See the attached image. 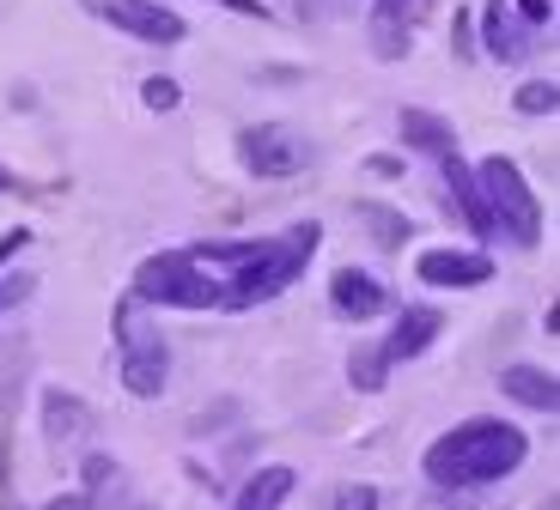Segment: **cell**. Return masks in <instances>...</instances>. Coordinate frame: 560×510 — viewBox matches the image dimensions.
<instances>
[{"label":"cell","instance_id":"1","mask_svg":"<svg viewBox=\"0 0 560 510\" xmlns=\"http://www.w3.org/2000/svg\"><path fill=\"white\" fill-rule=\"evenodd\" d=\"M524 455H530V438L518 426H505V419H463L445 438L427 443L420 469H427L433 486H488V481L518 474Z\"/></svg>","mask_w":560,"mask_h":510},{"label":"cell","instance_id":"2","mask_svg":"<svg viewBox=\"0 0 560 510\" xmlns=\"http://www.w3.org/2000/svg\"><path fill=\"white\" fill-rule=\"evenodd\" d=\"M317 244H323V225H317V220L293 225L287 237H250V249H244L238 262H232V286H225V304H232V310H250V304L280 298V292L293 286L299 274H305V262L317 256Z\"/></svg>","mask_w":560,"mask_h":510},{"label":"cell","instance_id":"3","mask_svg":"<svg viewBox=\"0 0 560 510\" xmlns=\"http://www.w3.org/2000/svg\"><path fill=\"white\" fill-rule=\"evenodd\" d=\"M476 182H481V201H488V220H493V237H512L518 249H536L542 244V201L530 194L524 170L512 158H481L476 165Z\"/></svg>","mask_w":560,"mask_h":510},{"label":"cell","instance_id":"4","mask_svg":"<svg viewBox=\"0 0 560 510\" xmlns=\"http://www.w3.org/2000/svg\"><path fill=\"white\" fill-rule=\"evenodd\" d=\"M135 298L140 304H171V310H213V304H225V286L189 256V249H171V256H153V262L135 268Z\"/></svg>","mask_w":560,"mask_h":510},{"label":"cell","instance_id":"5","mask_svg":"<svg viewBox=\"0 0 560 510\" xmlns=\"http://www.w3.org/2000/svg\"><path fill=\"white\" fill-rule=\"evenodd\" d=\"M165 371H171V353L159 334H140L135 322L122 317V389L140 401L165 395Z\"/></svg>","mask_w":560,"mask_h":510},{"label":"cell","instance_id":"6","mask_svg":"<svg viewBox=\"0 0 560 510\" xmlns=\"http://www.w3.org/2000/svg\"><path fill=\"white\" fill-rule=\"evenodd\" d=\"M244 165H250L256 177H293V170L311 165V146H305V134H293V128L262 122V128L244 134Z\"/></svg>","mask_w":560,"mask_h":510},{"label":"cell","instance_id":"7","mask_svg":"<svg viewBox=\"0 0 560 510\" xmlns=\"http://www.w3.org/2000/svg\"><path fill=\"white\" fill-rule=\"evenodd\" d=\"M92 7H98L116 31H128L135 43H183L189 37V25H183L171 7H159V0H92Z\"/></svg>","mask_w":560,"mask_h":510},{"label":"cell","instance_id":"8","mask_svg":"<svg viewBox=\"0 0 560 510\" xmlns=\"http://www.w3.org/2000/svg\"><path fill=\"white\" fill-rule=\"evenodd\" d=\"M415 274L427 280V286H451V292H476L493 280V262L488 256H476V249H427L415 262Z\"/></svg>","mask_w":560,"mask_h":510},{"label":"cell","instance_id":"9","mask_svg":"<svg viewBox=\"0 0 560 510\" xmlns=\"http://www.w3.org/2000/svg\"><path fill=\"white\" fill-rule=\"evenodd\" d=\"M481 49H488L493 61H505V68H512V61L530 56V25H524L505 0H488V7H481Z\"/></svg>","mask_w":560,"mask_h":510},{"label":"cell","instance_id":"10","mask_svg":"<svg viewBox=\"0 0 560 510\" xmlns=\"http://www.w3.org/2000/svg\"><path fill=\"white\" fill-rule=\"evenodd\" d=\"M439 329H445V317H439V310H427V304H408L402 317H396L390 341H384V359H390V365L420 359V353L439 341Z\"/></svg>","mask_w":560,"mask_h":510},{"label":"cell","instance_id":"11","mask_svg":"<svg viewBox=\"0 0 560 510\" xmlns=\"http://www.w3.org/2000/svg\"><path fill=\"white\" fill-rule=\"evenodd\" d=\"M329 304H336L341 317H353V322H372L384 310V286L365 268H341L336 280H329Z\"/></svg>","mask_w":560,"mask_h":510},{"label":"cell","instance_id":"12","mask_svg":"<svg viewBox=\"0 0 560 510\" xmlns=\"http://www.w3.org/2000/svg\"><path fill=\"white\" fill-rule=\"evenodd\" d=\"M439 165H445L451 201H457V213H463V220H469V232H476V237H493V220H488V201H481V182H476V170L463 165L457 152H445Z\"/></svg>","mask_w":560,"mask_h":510},{"label":"cell","instance_id":"13","mask_svg":"<svg viewBox=\"0 0 560 510\" xmlns=\"http://www.w3.org/2000/svg\"><path fill=\"white\" fill-rule=\"evenodd\" d=\"M500 389L512 401H524V407H536V414H555L560 407L555 371H536V365H512V371H500Z\"/></svg>","mask_w":560,"mask_h":510},{"label":"cell","instance_id":"14","mask_svg":"<svg viewBox=\"0 0 560 510\" xmlns=\"http://www.w3.org/2000/svg\"><path fill=\"white\" fill-rule=\"evenodd\" d=\"M396 128H402V140L415 152H433V158L457 152V128H451L445 116H433V110H402V116H396Z\"/></svg>","mask_w":560,"mask_h":510},{"label":"cell","instance_id":"15","mask_svg":"<svg viewBox=\"0 0 560 510\" xmlns=\"http://www.w3.org/2000/svg\"><path fill=\"white\" fill-rule=\"evenodd\" d=\"M293 486H299L293 469H280V462H275V469L250 474V486L238 493V505H232V510H280L287 498H293Z\"/></svg>","mask_w":560,"mask_h":510},{"label":"cell","instance_id":"16","mask_svg":"<svg viewBox=\"0 0 560 510\" xmlns=\"http://www.w3.org/2000/svg\"><path fill=\"white\" fill-rule=\"evenodd\" d=\"M43 426H49V438H80L85 431V401L80 395H61V389H49L43 395Z\"/></svg>","mask_w":560,"mask_h":510},{"label":"cell","instance_id":"17","mask_svg":"<svg viewBox=\"0 0 560 510\" xmlns=\"http://www.w3.org/2000/svg\"><path fill=\"white\" fill-rule=\"evenodd\" d=\"M353 220L372 225V237H378L384 249H402L408 237H415V225H408L396 207H378V201H360V207H353Z\"/></svg>","mask_w":560,"mask_h":510},{"label":"cell","instance_id":"18","mask_svg":"<svg viewBox=\"0 0 560 510\" xmlns=\"http://www.w3.org/2000/svg\"><path fill=\"white\" fill-rule=\"evenodd\" d=\"M348 371H353V383H360L365 395H378V389H384V371H390V359H384V346H360Z\"/></svg>","mask_w":560,"mask_h":510},{"label":"cell","instance_id":"19","mask_svg":"<svg viewBox=\"0 0 560 510\" xmlns=\"http://www.w3.org/2000/svg\"><path fill=\"white\" fill-rule=\"evenodd\" d=\"M524 116H555V104H560V85L555 80H530V85H518V97H512Z\"/></svg>","mask_w":560,"mask_h":510},{"label":"cell","instance_id":"20","mask_svg":"<svg viewBox=\"0 0 560 510\" xmlns=\"http://www.w3.org/2000/svg\"><path fill=\"white\" fill-rule=\"evenodd\" d=\"M140 104H147V110H159V116H171L183 104V92H177V80H165V73H153V80L140 85Z\"/></svg>","mask_w":560,"mask_h":510},{"label":"cell","instance_id":"21","mask_svg":"<svg viewBox=\"0 0 560 510\" xmlns=\"http://www.w3.org/2000/svg\"><path fill=\"white\" fill-rule=\"evenodd\" d=\"M31 286H37L31 274H0V310H13V304H25V298H31Z\"/></svg>","mask_w":560,"mask_h":510},{"label":"cell","instance_id":"22","mask_svg":"<svg viewBox=\"0 0 560 510\" xmlns=\"http://www.w3.org/2000/svg\"><path fill=\"white\" fill-rule=\"evenodd\" d=\"M372 505H378L372 486H341V493H336V510H372Z\"/></svg>","mask_w":560,"mask_h":510},{"label":"cell","instance_id":"23","mask_svg":"<svg viewBox=\"0 0 560 510\" xmlns=\"http://www.w3.org/2000/svg\"><path fill=\"white\" fill-rule=\"evenodd\" d=\"M518 19H524V25H548V19H555V0H518Z\"/></svg>","mask_w":560,"mask_h":510},{"label":"cell","instance_id":"24","mask_svg":"<svg viewBox=\"0 0 560 510\" xmlns=\"http://www.w3.org/2000/svg\"><path fill=\"white\" fill-rule=\"evenodd\" d=\"M110 474H116V462H110V455H92V462H85V486H104Z\"/></svg>","mask_w":560,"mask_h":510},{"label":"cell","instance_id":"25","mask_svg":"<svg viewBox=\"0 0 560 510\" xmlns=\"http://www.w3.org/2000/svg\"><path fill=\"white\" fill-rule=\"evenodd\" d=\"M225 13H244V19H268V7L262 0H220Z\"/></svg>","mask_w":560,"mask_h":510},{"label":"cell","instance_id":"26","mask_svg":"<svg viewBox=\"0 0 560 510\" xmlns=\"http://www.w3.org/2000/svg\"><path fill=\"white\" fill-rule=\"evenodd\" d=\"M365 170H372V177H396V170H402V158H390V152H378V158H365Z\"/></svg>","mask_w":560,"mask_h":510},{"label":"cell","instance_id":"27","mask_svg":"<svg viewBox=\"0 0 560 510\" xmlns=\"http://www.w3.org/2000/svg\"><path fill=\"white\" fill-rule=\"evenodd\" d=\"M43 510H92V498H85V493H61V498H49Z\"/></svg>","mask_w":560,"mask_h":510},{"label":"cell","instance_id":"28","mask_svg":"<svg viewBox=\"0 0 560 510\" xmlns=\"http://www.w3.org/2000/svg\"><path fill=\"white\" fill-rule=\"evenodd\" d=\"M25 244H31V232H7V237H0V262H7L13 249H25Z\"/></svg>","mask_w":560,"mask_h":510}]
</instances>
